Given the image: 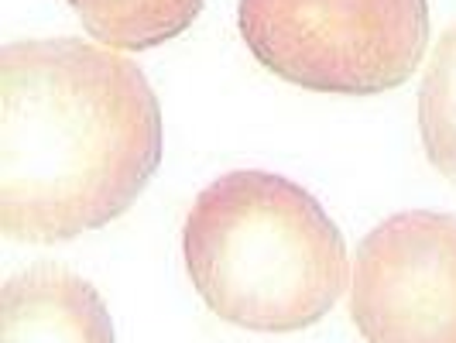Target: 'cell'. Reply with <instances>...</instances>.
I'll list each match as a JSON object with an SVG mask.
<instances>
[{"mask_svg": "<svg viewBox=\"0 0 456 343\" xmlns=\"http://www.w3.org/2000/svg\"><path fill=\"white\" fill-rule=\"evenodd\" d=\"M161 161V110L144 72L83 38L0 52V227L55 244L107 227Z\"/></svg>", "mask_w": 456, "mask_h": 343, "instance_id": "1", "label": "cell"}, {"mask_svg": "<svg viewBox=\"0 0 456 343\" xmlns=\"http://www.w3.org/2000/svg\"><path fill=\"white\" fill-rule=\"evenodd\" d=\"M185 272L220 316L254 333L320 323L346 289V244L313 192L274 172H227L196 196Z\"/></svg>", "mask_w": 456, "mask_h": 343, "instance_id": "2", "label": "cell"}, {"mask_svg": "<svg viewBox=\"0 0 456 343\" xmlns=\"http://www.w3.org/2000/svg\"><path fill=\"white\" fill-rule=\"evenodd\" d=\"M240 38L261 66L302 90H395L426 55V0H240Z\"/></svg>", "mask_w": 456, "mask_h": 343, "instance_id": "3", "label": "cell"}, {"mask_svg": "<svg viewBox=\"0 0 456 343\" xmlns=\"http://www.w3.org/2000/svg\"><path fill=\"white\" fill-rule=\"evenodd\" d=\"M350 320L367 343H456V216L395 213L357 248Z\"/></svg>", "mask_w": 456, "mask_h": 343, "instance_id": "4", "label": "cell"}, {"mask_svg": "<svg viewBox=\"0 0 456 343\" xmlns=\"http://www.w3.org/2000/svg\"><path fill=\"white\" fill-rule=\"evenodd\" d=\"M0 343H117L110 309L83 274L31 265L0 292Z\"/></svg>", "mask_w": 456, "mask_h": 343, "instance_id": "5", "label": "cell"}, {"mask_svg": "<svg viewBox=\"0 0 456 343\" xmlns=\"http://www.w3.org/2000/svg\"><path fill=\"white\" fill-rule=\"evenodd\" d=\"M83 28L107 48L165 45L200 18L206 0H66Z\"/></svg>", "mask_w": 456, "mask_h": 343, "instance_id": "6", "label": "cell"}, {"mask_svg": "<svg viewBox=\"0 0 456 343\" xmlns=\"http://www.w3.org/2000/svg\"><path fill=\"white\" fill-rule=\"evenodd\" d=\"M419 135L436 168L456 183V24L439 38L419 90Z\"/></svg>", "mask_w": 456, "mask_h": 343, "instance_id": "7", "label": "cell"}]
</instances>
